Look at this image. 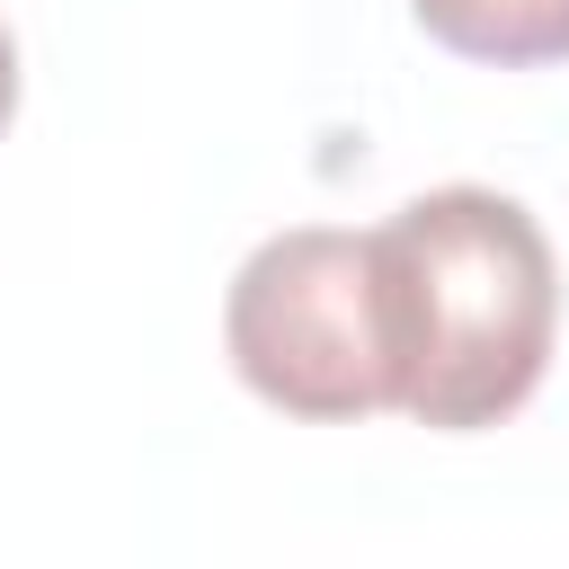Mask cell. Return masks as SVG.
I'll return each instance as SVG.
<instances>
[{"mask_svg": "<svg viewBox=\"0 0 569 569\" xmlns=\"http://www.w3.org/2000/svg\"><path fill=\"white\" fill-rule=\"evenodd\" d=\"M400 409L471 436L533 400L560 329V267L542 222L498 187H427L382 222Z\"/></svg>", "mask_w": 569, "mask_h": 569, "instance_id": "1", "label": "cell"}, {"mask_svg": "<svg viewBox=\"0 0 569 569\" xmlns=\"http://www.w3.org/2000/svg\"><path fill=\"white\" fill-rule=\"evenodd\" d=\"M231 373L284 418H373L400 409V347H391V267L382 231H276L249 249L222 302Z\"/></svg>", "mask_w": 569, "mask_h": 569, "instance_id": "2", "label": "cell"}, {"mask_svg": "<svg viewBox=\"0 0 569 569\" xmlns=\"http://www.w3.org/2000/svg\"><path fill=\"white\" fill-rule=\"evenodd\" d=\"M409 18L462 62H498V71L569 62V0H409Z\"/></svg>", "mask_w": 569, "mask_h": 569, "instance_id": "3", "label": "cell"}, {"mask_svg": "<svg viewBox=\"0 0 569 569\" xmlns=\"http://www.w3.org/2000/svg\"><path fill=\"white\" fill-rule=\"evenodd\" d=\"M9 116H18V36L0 27V133H9Z\"/></svg>", "mask_w": 569, "mask_h": 569, "instance_id": "4", "label": "cell"}]
</instances>
